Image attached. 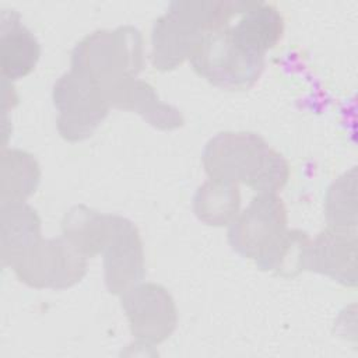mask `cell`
Returning a JSON list of instances; mask_svg holds the SVG:
<instances>
[{"instance_id": "6da1fadb", "label": "cell", "mask_w": 358, "mask_h": 358, "mask_svg": "<svg viewBox=\"0 0 358 358\" xmlns=\"http://www.w3.org/2000/svg\"><path fill=\"white\" fill-rule=\"evenodd\" d=\"M201 161L210 179L243 183L257 194H277L288 182L282 154L252 131H222L204 145Z\"/></svg>"}, {"instance_id": "7a4b0ae2", "label": "cell", "mask_w": 358, "mask_h": 358, "mask_svg": "<svg viewBox=\"0 0 358 358\" xmlns=\"http://www.w3.org/2000/svg\"><path fill=\"white\" fill-rule=\"evenodd\" d=\"M250 1L178 0L155 20L151 32V63L159 71H171L187 60L201 39L228 24L249 7Z\"/></svg>"}, {"instance_id": "3957f363", "label": "cell", "mask_w": 358, "mask_h": 358, "mask_svg": "<svg viewBox=\"0 0 358 358\" xmlns=\"http://www.w3.org/2000/svg\"><path fill=\"white\" fill-rule=\"evenodd\" d=\"M144 64V39L133 25L95 31L84 36L71 52V69L90 76L105 98L117 84L137 78Z\"/></svg>"}, {"instance_id": "277c9868", "label": "cell", "mask_w": 358, "mask_h": 358, "mask_svg": "<svg viewBox=\"0 0 358 358\" xmlns=\"http://www.w3.org/2000/svg\"><path fill=\"white\" fill-rule=\"evenodd\" d=\"M229 25L208 32L189 57L192 69L214 87L228 91L250 90L264 70V56L242 48Z\"/></svg>"}, {"instance_id": "5b68a950", "label": "cell", "mask_w": 358, "mask_h": 358, "mask_svg": "<svg viewBox=\"0 0 358 358\" xmlns=\"http://www.w3.org/2000/svg\"><path fill=\"white\" fill-rule=\"evenodd\" d=\"M10 267L17 278L31 288L66 289L84 278L88 257L62 235L41 238L18 255Z\"/></svg>"}, {"instance_id": "8992f818", "label": "cell", "mask_w": 358, "mask_h": 358, "mask_svg": "<svg viewBox=\"0 0 358 358\" xmlns=\"http://www.w3.org/2000/svg\"><path fill=\"white\" fill-rule=\"evenodd\" d=\"M52 99L59 112L57 131L70 143L91 137L110 109L101 87L90 76L76 69H70L57 78Z\"/></svg>"}, {"instance_id": "52a82bcc", "label": "cell", "mask_w": 358, "mask_h": 358, "mask_svg": "<svg viewBox=\"0 0 358 358\" xmlns=\"http://www.w3.org/2000/svg\"><path fill=\"white\" fill-rule=\"evenodd\" d=\"M288 224L278 194H257L228 225V243L242 257L257 262L282 238Z\"/></svg>"}, {"instance_id": "ba28073f", "label": "cell", "mask_w": 358, "mask_h": 358, "mask_svg": "<svg viewBox=\"0 0 358 358\" xmlns=\"http://www.w3.org/2000/svg\"><path fill=\"white\" fill-rule=\"evenodd\" d=\"M120 296L131 336L137 343L157 345L175 331L178 309L165 287L155 282H140Z\"/></svg>"}, {"instance_id": "9c48e42d", "label": "cell", "mask_w": 358, "mask_h": 358, "mask_svg": "<svg viewBox=\"0 0 358 358\" xmlns=\"http://www.w3.org/2000/svg\"><path fill=\"white\" fill-rule=\"evenodd\" d=\"M102 255L105 285L110 294L122 295L143 282L144 248L138 228L130 220L112 214L110 235Z\"/></svg>"}, {"instance_id": "30bf717a", "label": "cell", "mask_w": 358, "mask_h": 358, "mask_svg": "<svg viewBox=\"0 0 358 358\" xmlns=\"http://www.w3.org/2000/svg\"><path fill=\"white\" fill-rule=\"evenodd\" d=\"M305 271L324 274L345 285H357V231L329 228L310 239L305 252Z\"/></svg>"}, {"instance_id": "8fae6325", "label": "cell", "mask_w": 358, "mask_h": 358, "mask_svg": "<svg viewBox=\"0 0 358 358\" xmlns=\"http://www.w3.org/2000/svg\"><path fill=\"white\" fill-rule=\"evenodd\" d=\"M110 108L138 113L148 124L158 130H176L185 124L182 112L162 102L147 81L129 78L113 87L106 95Z\"/></svg>"}, {"instance_id": "7c38bea8", "label": "cell", "mask_w": 358, "mask_h": 358, "mask_svg": "<svg viewBox=\"0 0 358 358\" xmlns=\"http://www.w3.org/2000/svg\"><path fill=\"white\" fill-rule=\"evenodd\" d=\"M41 56L36 36L22 24L15 10L0 14V59L1 77L7 81L24 78L34 71Z\"/></svg>"}, {"instance_id": "4fadbf2b", "label": "cell", "mask_w": 358, "mask_h": 358, "mask_svg": "<svg viewBox=\"0 0 358 358\" xmlns=\"http://www.w3.org/2000/svg\"><path fill=\"white\" fill-rule=\"evenodd\" d=\"M235 25H229L234 39L246 50L264 56L284 35V17L278 8L264 1H250Z\"/></svg>"}, {"instance_id": "5bb4252c", "label": "cell", "mask_w": 358, "mask_h": 358, "mask_svg": "<svg viewBox=\"0 0 358 358\" xmlns=\"http://www.w3.org/2000/svg\"><path fill=\"white\" fill-rule=\"evenodd\" d=\"M1 266H11L14 259L42 238L41 218L25 201L3 203L0 207Z\"/></svg>"}, {"instance_id": "9a60e30c", "label": "cell", "mask_w": 358, "mask_h": 358, "mask_svg": "<svg viewBox=\"0 0 358 358\" xmlns=\"http://www.w3.org/2000/svg\"><path fill=\"white\" fill-rule=\"evenodd\" d=\"M112 214L98 213L84 204L73 206L62 220V235L85 257L101 255L110 235Z\"/></svg>"}, {"instance_id": "2e32d148", "label": "cell", "mask_w": 358, "mask_h": 358, "mask_svg": "<svg viewBox=\"0 0 358 358\" xmlns=\"http://www.w3.org/2000/svg\"><path fill=\"white\" fill-rule=\"evenodd\" d=\"M241 192L238 183L208 179L194 193L193 213L206 225L227 227L239 214Z\"/></svg>"}, {"instance_id": "e0dca14e", "label": "cell", "mask_w": 358, "mask_h": 358, "mask_svg": "<svg viewBox=\"0 0 358 358\" xmlns=\"http://www.w3.org/2000/svg\"><path fill=\"white\" fill-rule=\"evenodd\" d=\"M39 182L41 166L32 154L18 148L1 150V204L25 201L36 192Z\"/></svg>"}, {"instance_id": "ac0fdd59", "label": "cell", "mask_w": 358, "mask_h": 358, "mask_svg": "<svg viewBox=\"0 0 358 358\" xmlns=\"http://www.w3.org/2000/svg\"><path fill=\"white\" fill-rule=\"evenodd\" d=\"M309 241L310 238L305 231L287 229L277 245L255 263L263 271L292 278L305 271V252Z\"/></svg>"}, {"instance_id": "d6986e66", "label": "cell", "mask_w": 358, "mask_h": 358, "mask_svg": "<svg viewBox=\"0 0 358 358\" xmlns=\"http://www.w3.org/2000/svg\"><path fill=\"white\" fill-rule=\"evenodd\" d=\"M324 218L329 228L355 229L357 227V169L337 178L324 196Z\"/></svg>"}]
</instances>
